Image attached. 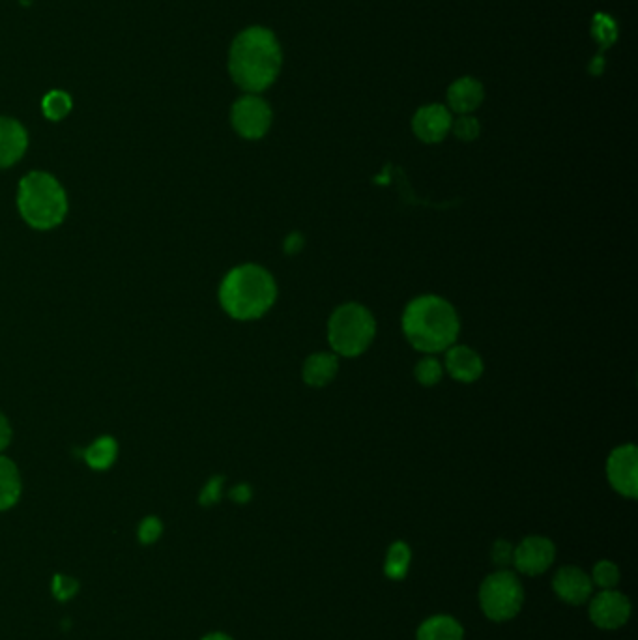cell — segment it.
I'll return each instance as SVG.
<instances>
[{
  "label": "cell",
  "instance_id": "obj_9",
  "mask_svg": "<svg viewBox=\"0 0 638 640\" xmlns=\"http://www.w3.org/2000/svg\"><path fill=\"white\" fill-rule=\"evenodd\" d=\"M590 620L595 627L603 631H614L624 627L631 618V601L629 597L616 590H603L597 596L590 597Z\"/></svg>",
  "mask_w": 638,
  "mask_h": 640
},
{
  "label": "cell",
  "instance_id": "obj_30",
  "mask_svg": "<svg viewBox=\"0 0 638 640\" xmlns=\"http://www.w3.org/2000/svg\"><path fill=\"white\" fill-rule=\"evenodd\" d=\"M251 487L246 485V483H242V485H238V487H234L231 491V498L234 502H238V504H246L251 500Z\"/></svg>",
  "mask_w": 638,
  "mask_h": 640
},
{
  "label": "cell",
  "instance_id": "obj_20",
  "mask_svg": "<svg viewBox=\"0 0 638 640\" xmlns=\"http://www.w3.org/2000/svg\"><path fill=\"white\" fill-rule=\"evenodd\" d=\"M116 453H118V444H116L115 438L102 437L85 450L83 457L90 468L107 470L115 463Z\"/></svg>",
  "mask_w": 638,
  "mask_h": 640
},
{
  "label": "cell",
  "instance_id": "obj_25",
  "mask_svg": "<svg viewBox=\"0 0 638 640\" xmlns=\"http://www.w3.org/2000/svg\"><path fill=\"white\" fill-rule=\"evenodd\" d=\"M513 551H515V547L506 539L494 541L493 549H491L494 566L498 569H508L509 566H513Z\"/></svg>",
  "mask_w": 638,
  "mask_h": 640
},
{
  "label": "cell",
  "instance_id": "obj_8",
  "mask_svg": "<svg viewBox=\"0 0 638 640\" xmlns=\"http://www.w3.org/2000/svg\"><path fill=\"white\" fill-rule=\"evenodd\" d=\"M607 480L610 487L625 498L638 495V451L635 444H622L610 451L607 459Z\"/></svg>",
  "mask_w": 638,
  "mask_h": 640
},
{
  "label": "cell",
  "instance_id": "obj_5",
  "mask_svg": "<svg viewBox=\"0 0 638 640\" xmlns=\"http://www.w3.org/2000/svg\"><path fill=\"white\" fill-rule=\"evenodd\" d=\"M377 320L367 307L348 302L337 307L328 320V343L341 358H358L373 345Z\"/></svg>",
  "mask_w": 638,
  "mask_h": 640
},
{
  "label": "cell",
  "instance_id": "obj_19",
  "mask_svg": "<svg viewBox=\"0 0 638 640\" xmlns=\"http://www.w3.org/2000/svg\"><path fill=\"white\" fill-rule=\"evenodd\" d=\"M412 562V551L405 541H393L384 560V573L392 581H403Z\"/></svg>",
  "mask_w": 638,
  "mask_h": 640
},
{
  "label": "cell",
  "instance_id": "obj_7",
  "mask_svg": "<svg viewBox=\"0 0 638 640\" xmlns=\"http://www.w3.org/2000/svg\"><path fill=\"white\" fill-rule=\"evenodd\" d=\"M272 109L257 94H247L236 100L231 109V124L234 131L247 141L262 139L272 126Z\"/></svg>",
  "mask_w": 638,
  "mask_h": 640
},
{
  "label": "cell",
  "instance_id": "obj_13",
  "mask_svg": "<svg viewBox=\"0 0 638 640\" xmlns=\"http://www.w3.org/2000/svg\"><path fill=\"white\" fill-rule=\"evenodd\" d=\"M444 371L461 384H474L481 379L485 365L478 352L466 345H451L444 356Z\"/></svg>",
  "mask_w": 638,
  "mask_h": 640
},
{
  "label": "cell",
  "instance_id": "obj_18",
  "mask_svg": "<svg viewBox=\"0 0 638 640\" xmlns=\"http://www.w3.org/2000/svg\"><path fill=\"white\" fill-rule=\"evenodd\" d=\"M21 496V476L17 466L0 455V511L14 508Z\"/></svg>",
  "mask_w": 638,
  "mask_h": 640
},
{
  "label": "cell",
  "instance_id": "obj_21",
  "mask_svg": "<svg viewBox=\"0 0 638 640\" xmlns=\"http://www.w3.org/2000/svg\"><path fill=\"white\" fill-rule=\"evenodd\" d=\"M72 107V96L64 90H51L45 94L44 100H42V113L45 118H49L53 122L68 117Z\"/></svg>",
  "mask_w": 638,
  "mask_h": 640
},
{
  "label": "cell",
  "instance_id": "obj_17",
  "mask_svg": "<svg viewBox=\"0 0 638 640\" xmlns=\"http://www.w3.org/2000/svg\"><path fill=\"white\" fill-rule=\"evenodd\" d=\"M416 640H464V629L453 616L436 614L418 627Z\"/></svg>",
  "mask_w": 638,
  "mask_h": 640
},
{
  "label": "cell",
  "instance_id": "obj_23",
  "mask_svg": "<svg viewBox=\"0 0 638 640\" xmlns=\"http://www.w3.org/2000/svg\"><path fill=\"white\" fill-rule=\"evenodd\" d=\"M592 582L601 590H614L620 584V569L610 560H601L594 566Z\"/></svg>",
  "mask_w": 638,
  "mask_h": 640
},
{
  "label": "cell",
  "instance_id": "obj_32",
  "mask_svg": "<svg viewBox=\"0 0 638 640\" xmlns=\"http://www.w3.org/2000/svg\"><path fill=\"white\" fill-rule=\"evenodd\" d=\"M201 640H234V639H232L231 635H227V633H219V631H216V633H208V635H206V637H203V639Z\"/></svg>",
  "mask_w": 638,
  "mask_h": 640
},
{
  "label": "cell",
  "instance_id": "obj_14",
  "mask_svg": "<svg viewBox=\"0 0 638 640\" xmlns=\"http://www.w3.org/2000/svg\"><path fill=\"white\" fill-rule=\"evenodd\" d=\"M29 146V135L21 122L0 117V169H8L23 158Z\"/></svg>",
  "mask_w": 638,
  "mask_h": 640
},
{
  "label": "cell",
  "instance_id": "obj_29",
  "mask_svg": "<svg viewBox=\"0 0 638 640\" xmlns=\"http://www.w3.org/2000/svg\"><path fill=\"white\" fill-rule=\"evenodd\" d=\"M221 487H223V478H214L206 487H204L203 495H201V504L210 506L216 504L221 498Z\"/></svg>",
  "mask_w": 638,
  "mask_h": 640
},
{
  "label": "cell",
  "instance_id": "obj_22",
  "mask_svg": "<svg viewBox=\"0 0 638 640\" xmlns=\"http://www.w3.org/2000/svg\"><path fill=\"white\" fill-rule=\"evenodd\" d=\"M444 365L440 360H436L435 356L425 354L420 362L414 367V377L418 380V384L425 388H433L436 384H440V380L444 377Z\"/></svg>",
  "mask_w": 638,
  "mask_h": 640
},
{
  "label": "cell",
  "instance_id": "obj_11",
  "mask_svg": "<svg viewBox=\"0 0 638 640\" xmlns=\"http://www.w3.org/2000/svg\"><path fill=\"white\" fill-rule=\"evenodd\" d=\"M450 109L440 103H429L420 107L412 117V131L425 145L442 143L451 131Z\"/></svg>",
  "mask_w": 638,
  "mask_h": 640
},
{
  "label": "cell",
  "instance_id": "obj_4",
  "mask_svg": "<svg viewBox=\"0 0 638 640\" xmlns=\"http://www.w3.org/2000/svg\"><path fill=\"white\" fill-rule=\"evenodd\" d=\"M17 206L30 227L49 231L66 218L68 197L55 176L32 171L19 182Z\"/></svg>",
  "mask_w": 638,
  "mask_h": 640
},
{
  "label": "cell",
  "instance_id": "obj_26",
  "mask_svg": "<svg viewBox=\"0 0 638 640\" xmlns=\"http://www.w3.org/2000/svg\"><path fill=\"white\" fill-rule=\"evenodd\" d=\"M161 534H163V524L158 517H146L145 521L139 524V530H137V536L143 545L156 543Z\"/></svg>",
  "mask_w": 638,
  "mask_h": 640
},
{
  "label": "cell",
  "instance_id": "obj_6",
  "mask_svg": "<svg viewBox=\"0 0 638 640\" xmlns=\"http://www.w3.org/2000/svg\"><path fill=\"white\" fill-rule=\"evenodd\" d=\"M524 588L509 569H498L479 586V607L493 622L513 620L522 609Z\"/></svg>",
  "mask_w": 638,
  "mask_h": 640
},
{
  "label": "cell",
  "instance_id": "obj_10",
  "mask_svg": "<svg viewBox=\"0 0 638 640\" xmlns=\"http://www.w3.org/2000/svg\"><path fill=\"white\" fill-rule=\"evenodd\" d=\"M556 560V547L545 536H528L513 551V568L522 575L537 577L551 568Z\"/></svg>",
  "mask_w": 638,
  "mask_h": 640
},
{
  "label": "cell",
  "instance_id": "obj_2",
  "mask_svg": "<svg viewBox=\"0 0 638 640\" xmlns=\"http://www.w3.org/2000/svg\"><path fill=\"white\" fill-rule=\"evenodd\" d=\"M401 328L406 341L421 354H440L457 343L461 320L455 307L442 296L421 294L403 311Z\"/></svg>",
  "mask_w": 638,
  "mask_h": 640
},
{
  "label": "cell",
  "instance_id": "obj_15",
  "mask_svg": "<svg viewBox=\"0 0 638 640\" xmlns=\"http://www.w3.org/2000/svg\"><path fill=\"white\" fill-rule=\"evenodd\" d=\"M485 100V88L474 77H461L448 88L450 111L457 115H470Z\"/></svg>",
  "mask_w": 638,
  "mask_h": 640
},
{
  "label": "cell",
  "instance_id": "obj_24",
  "mask_svg": "<svg viewBox=\"0 0 638 640\" xmlns=\"http://www.w3.org/2000/svg\"><path fill=\"white\" fill-rule=\"evenodd\" d=\"M451 133L463 141V143H472L476 141L481 133V124L476 117L472 115H459V118H455L451 122Z\"/></svg>",
  "mask_w": 638,
  "mask_h": 640
},
{
  "label": "cell",
  "instance_id": "obj_12",
  "mask_svg": "<svg viewBox=\"0 0 638 640\" xmlns=\"http://www.w3.org/2000/svg\"><path fill=\"white\" fill-rule=\"evenodd\" d=\"M552 590L567 605H582L592 597L594 582L577 566H564L552 577Z\"/></svg>",
  "mask_w": 638,
  "mask_h": 640
},
{
  "label": "cell",
  "instance_id": "obj_16",
  "mask_svg": "<svg viewBox=\"0 0 638 640\" xmlns=\"http://www.w3.org/2000/svg\"><path fill=\"white\" fill-rule=\"evenodd\" d=\"M339 373V356L334 352H313L305 358L302 379L309 388H324L334 382Z\"/></svg>",
  "mask_w": 638,
  "mask_h": 640
},
{
  "label": "cell",
  "instance_id": "obj_28",
  "mask_svg": "<svg viewBox=\"0 0 638 640\" xmlns=\"http://www.w3.org/2000/svg\"><path fill=\"white\" fill-rule=\"evenodd\" d=\"M305 248V236L302 233H298V231H292V233L287 234V238L283 240V251H285V255H289V257H296V255H300Z\"/></svg>",
  "mask_w": 638,
  "mask_h": 640
},
{
  "label": "cell",
  "instance_id": "obj_27",
  "mask_svg": "<svg viewBox=\"0 0 638 640\" xmlns=\"http://www.w3.org/2000/svg\"><path fill=\"white\" fill-rule=\"evenodd\" d=\"M79 590V584L77 581H73L70 577H64V575H57L55 581H53V594L57 597L58 601H68L72 599Z\"/></svg>",
  "mask_w": 638,
  "mask_h": 640
},
{
  "label": "cell",
  "instance_id": "obj_1",
  "mask_svg": "<svg viewBox=\"0 0 638 640\" xmlns=\"http://www.w3.org/2000/svg\"><path fill=\"white\" fill-rule=\"evenodd\" d=\"M281 66L283 51L272 30L249 27L234 38L229 51V73L247 94H259L272 87Z\"/></svg>",
  "mask_w": 638,
  "mask_h": 640
},
{
  "label": "cell",
  "instance_id": "obj_3",
  "mask_svg": "<svg viewBox=\"0 0 638 640\" xmlns=\"http://www.w3.org/2000/svg\"><path fill=\"white\" fill-rule=\"evenodd\" d=\"M274 276L259 264H242L232 268L219 285V304L236 320L264 317L276 304Z\"/></svg>",
  "mask_w": 638,
  "mask_h": 640
},
{
  "label": "cell",
  "instance_id": "obj_31",
  "mask_svg": "<svg viewBox=\"0 0 638 640\" xmlns=\"http://www.w3.org/2000/svg\"><path fill=\"white\" fill-rule=\"evenodd\" d=\"M12 440V427L6 420V416L0 414V451L4 450Z\"/></svg>",
  "mask_w": 638,
  "mask_h": 640
}]
</instances>
